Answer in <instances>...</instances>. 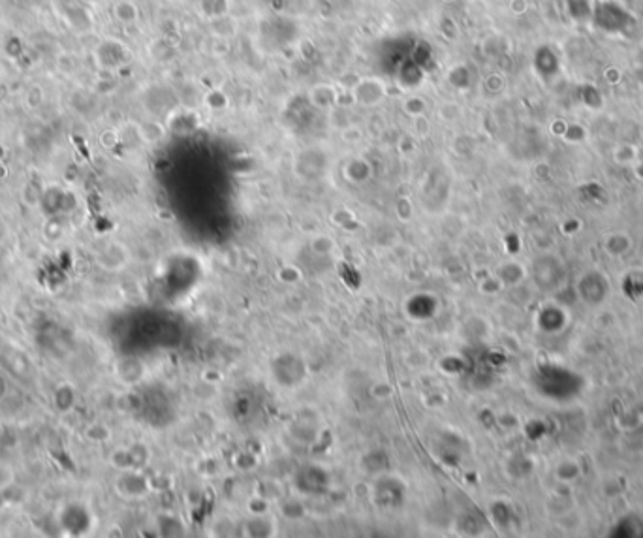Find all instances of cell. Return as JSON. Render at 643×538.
I'll list each match as a JSON object with an SVG mask.
<instances>
[{
  "label": "cell",
  "mask_w": 643,
  "mask_h": 538,
  "mask_svg": "<svg viewBox=\"0 0 643 538\" xmlns=\"http://www.w3.org/2000/svg\"><path fill=\"white\" fill-rule=\"evenodd\" d=\"M577 294L591 305H598L604 302L607 294V283L604 275L598 271L584 273V277L579 278V285H577Z\"/></svg>",
  "instance_id": "6da1fadb"
},
{
  "label": "cell",
  "mask_w": 643,
  "mask_h": 538,
  "mask_svg": "<svg viewBox=\"0 0 643 538\" xmlns=\"http://www.w3.org/2000/svg\"><path fill=\"white\" fill-rule=\"evenodd\" d=\"M384 94L386 85L376 78L361 79L354 85V92H352L354 100H358L361 106H379L384 100Z\"/></svg>",
  "instance_id": "7a4b0ae2"
},
{
  "label": "cell",
  "mask_w": 643,
  "mask_h": 538,
  "mask_svg": "<svg viewBox=\"0 0 643 538\" xmlns=\"http://www.w3.org/2000/svg\"><path fill=\"white\" fill-rule=\"evenodd\" d=\"M540 273H547L542 278H538L536 283L547 290H553L555 286H559V283L565 278V269L560 267L559 258H555V256H544V258H538L535 264V275H540Z\"/></svg>",
  "instance_id": "3957f363"
},
{
  "label": "cell",
  "mask_w": 643,
  "mask_h": 538,
  "mask_svg": "<svg viewBox=\"0 0 643 538\" xmlns=\"http://www.w3.org/2000/svg\"><path fill=\"white\" fill-rule=\"evenodd\" d=\"M117 258L128 262L127 254L122 253V247L119 243H111L106 250H102V254L98 256V264L106 269H119L120 264H117Z\"/></svg>",
  "instance_id": "277c9868"
},
{
  "label": "cell",
  "mask_w": 643,
  "mask_h": 538,
  "mask_svg": "<svg viewBox=\"0 0 643 538\" xmlns=\"http://www.w3.org/2000/svg\"><path fill=\"white\" fill-rule=\"evenodd\" d=\"M630 247H632V241L625 236V234H614V236L607 237V241H606V248L609 250V254H614V256H621V254H625Z\"/></svg>",
  "instance_id": "5b68a950"
},
{
  "label": "cell",
  "mask_w": 643,
  "mask_h": 538,
  "mask_svg": "<svg viewBox=\"0 0 643 538\" xmlns=\"http://www.w3.org/2000/svg\"><path fill=\"white\" fill-rule=\"evenodd\" d=\"M579 471H581V469H579V465H577L576 461L565 460L563 463H559L555 474H557V478L563 480V482H574V480L579 476Z\"/></svg>",
  "instance_id": "8992f818"
},
{
  "label": "cell",
  "mask_w": 643,
  "mask_h": 538,
  "mask_svg": "<svg viewBox=\"0 0 643 538\" xmlns=\"http://www.w3.org/2000/svg\"><path fill=\"white\" fill-rule=\"evenodd\" d=\"M115 15H117V19L122 21V23H132V21L138 19V8L134 6L132 2H127V0H125V2H119V4L115 6Z\"/></svg>",
  "instance_id": "52a82bcc"
},
{
  "label": "cell",
  "mask_w": 643,
  "mask_h": 538,
  "mask_svg": "<svg viewBox=\"0 0 643 538\" xmlns=\"http://www.w3.org/2000/svg\"><path fill=\"white\" fill-rule=\"evenodd\" d=\"M403 108H404V111H407V113H409L410 117H416V119H418V117L425 115L427 104H425V100H423V98L410 97V98H407V100H404Z\"/></svg>",
  "instance_id": "ba28073f"
}]
</instances>
